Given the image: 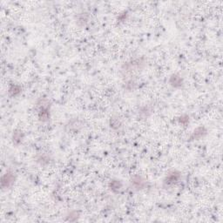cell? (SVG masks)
<instances>
[{
    "mask_svg": "<svg viewBox=\"0 0 223 223\" xmlns=\"http://www.w3.org/2000/svg\"><path fill=\"white\" fill-rule=\"evenodd\" d=\"M15 181V177H14V174L12 172H6L3 175L2 180H1V187L2 188H10L13 182Z\"/></svg>",
    "mask_w": 223,
    "mask_h": 223,
    "instance_id": "obj_1",
    "label": "cell"
},
{
    "mask_svg": "<svg viewBox=\"0 0 223 223\" xmlns=\"http://www.w3.org/2000/svg\"><path fill=\"white\" fill-rule=\"evenodd\" d=\"M132 183H133V184H137V188L138 189H140L139 188H142L143 187V181H141V178L139 177H137V180H133V181H132Z\"/></svg>",
    "mask_w": 223,
    "mask_h": 223,
    "instance_id": "obj_2",
    "label": "cell"
}]
</instances>
